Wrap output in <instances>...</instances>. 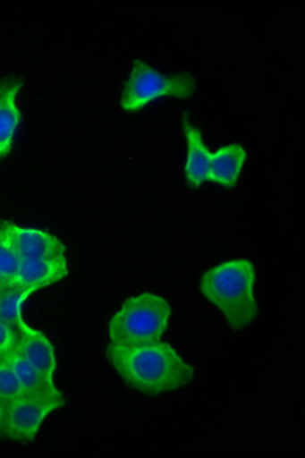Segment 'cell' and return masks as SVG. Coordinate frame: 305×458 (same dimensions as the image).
Instances as JSON below:
<instances>
[{
    "mask_svg": "<svg viewBox=\"0 0 305 458\" xmlns=\"http://www.w3.org/2000/svg\"><path fill=\"white\" fill-rule=\"evenodd\" d=\"M106 356L123 381L145 394L157 395L183 387L194 376L192 367L168 344L135 348L110 344Z\"/></svg>",
    "mask_w": 305,
    "mask_h": 458,
    "instance_id": "6da1fadb",
    "label": "cell"
},
{
    "mask_svg": "<svg viewBox=\"0 0 305 458\" xmlns=\"http://www.w3.org/2000/svg\"><path fill=\"white\" fill-rule=\"evenodd\" d=\"M247 157L239 144H231L210 154L208 162V180L225 187H234Z\"/></svg>",
    "mask_w": 305,
    "mask_h": 458,
    "instance_id": "30bf717a",
    "label": "cell"
},
{
    "mask_svg": "<svg viewBox=\"0 0 305 458\" xmlns=\"http://www.w3.org/2000/svg\"><path fill=\"white\" fill-rule=\"evenodd\" d=\"M194 90L195 80L188 72L165 78L150 65L135 61L132 74L123 90L121 106L125 111H137L161 97L189 98Z\"/></svg>",
    "mask_w": 305,
    "mask_h": 458,
    "instance_id": "277c9868",
    "label": "cell"
},
{
    "mask_svg": "<svg viewBox=\"0 0 305 458\" xmlns=\"http://www.w3.org/2000/svg\"><path fill=\"white\" fill-rule=\"evenodd\" d=\"M3 229L21 259L65 257L64 244L50 233L21 227L11 222H3Z\"/></svg>",
    "mask_w": 305,
    "mask_h": 458,
    "instance_id": "8992f818",
    "label": "cell"
},
{
    "mask_svg": "<svg viewBox=\"0 0 305 458\" xmlns=\"http://www.w3.org/2000/svg\"><path fill=\"white\" fill-rule=\"evenodd\" d=\"M31 294V290L14 282L7 283L0 289V321L9 326L17 337L27 325L23 318V307Z\"/></svg>",
    "mask_w": 305,
    "mask_h": 458,
    "instance_id": "7c38bea8",
    "label": "cell"
},
{
    "mask_svg": "<svg viewBox=\"0 0 305 458\" xmlns=\"http://www.w3.org/2000/svg\"><path fill=\"white\" fill-rule=\"evenodd\" d=\"M21 87V82L18 80L0 85V158L10 154L21 122V113L16 105Z\"/></svg>",
    "mask_w": 305,
    "mask_h": 458,
    "instance_id": "9c48e42d",
    "label": "cell"
},
{
    "mask_svg": "<svg viewBox=\"0 0 305 458\" xmlns=\"http://www.w3.org/2000/svg\"><path fill=\"white\" fill-rule=\"evenodd\" d=\"M183 129L188 147L186 178L188 183L199 187L208 180V161L210 152L203 143L200 130L192 125L186 114L183 116Z\"/></svg>",
    "mask_w": 305,
    "mask_h": 458,
    "instance_id": "8fae6325",
    "label": "cell"
},
{
    "mask_svg": "<svg viewBox=\"0 0 305 458\" xmlns=\"http://www.w3.org/2000/svg\"><path fill=\"white\" fill-rule=\"evenodd\" d=\"M4 360L13 369L24 394H60L61 391L56 388L54 380L48 379L18 353L12 352Z\"/></svg>",
    "mask_w": 305,
    "mask_h": 458,
    "instance_id": "4fadbf2b",
    "label": "cell"
},
{
    "mask_svg": "<svg viewBox=\"0 0 305 458\" xmlns=\"http://www.w3.org/2000/svg\"><path fill=\"white\" fill-rule=\"evenodd\" d=\"M7 283H10L9 281H7L2 273H0V289H2L4 286H5L7 284Z\"/></svg>",
    "mask_w": 305,
    "mask_h": 458,
    "instance_id": "ac0fdd59",
    "label": "cell"
},
{
    "mask_svg": "<svg viewBox=\"0 0 305 458\" xmlns=\"http://www.w3.org/2000/svg\"><path fill=\"white\" fill-rule=\"evenodd\" d=\"M69 274L67 258L21 259L12 282L32 293L55 284Z\"/></svg>",
    "mask_w": 305,
    "mask_h": 458,
    "instance_id": "52a82bcc",
    "label": "cell"
},
{
    "mask_svg": "<svg viewBox=\"0 0 305 458\" xmlns=\"http://www.w3.org/2000/svg\"><path fill=\"white\" fill-rule=\"evenodd\" d=\"M17 335L9 326L0 321V360H4L14 351Z\"/></svg>",
    "mask_w": 305,
    "mask_h": 458,
    "instance_id": "2e32d148",
    "label": "cell"
},
{
    "mask_svg": "<svg viewBox=\"0 0 305 458\" xmlns=\"http://www.w3.org/2000/svg\"><path fill=\"white\" fill-rule=\"evenodd\" d=\"M13 352L30 362L48 379L54 380L56 369L55 348L41 331L27 324L17 337Z\"/></svg>",
    "mask_w": 305,
    "mask_h": 458,
    "instance_id": "ba28073f",
    "label": "cell"
},
{
    "mask_svg": "<svg viewBox=\"0 0 305 458\" xmlns=\"http://www.w3.org/2000/svg\"><path fill=\"white\" fill-rule=\"evenodd\" d=\"M5 404L0 401V435L4 432V414H5Z\"/></svg>",
    "mask_w": 305,
    "mask_h": 458,
    "instance_id": "e0dca14e",
    "label": "cell"
},
{
    "mask_svg": "<svg viewBox=\"0 0 305 458\" xmlns=\"http://www.w3.org/2000/svg\"><path fill=\"white\" fill-rule=\"evenodd\" d=\"M20 261L21 259L18 253L13 250L9 238L5 235L2 222V227H0V273L7 281L12 282L13 280Z\"/></svg>",
    "mask_w": 305,
    "mask_h": 458,
    "instance_id": "9a60e30c",
    "label": "cell"
},
{
    "mask_svg": "<svg viewBox=\"0 0 305 458\" xmlns=\"http://www.w3.org/2000/svg\"><path fill=\"white\" fill-rule=\"evenodd\" d=\"M24 394L23 389L6 360H0V401L5 405Z\"/></svg>",
    "mask_w": 305,
    "mask_h": 458,
    "instance_id": "5bb4252c",
    "label": "cell"
},
{
    "mask_svg": "<svg viewBox=\"0 0 305 458\" xmlns=\"http://www.w3.org/2000/svg\"><path fill=\"white\" fill-rule=\"evenodd\" d=\"M170 316V304L161 296L131 297L111 319V344L128 348L157 344L168 328Z\"/></svg>",
    "mask_w": 305,
    "mask_h": 458,
    "instance_id": "3957f363",
    "label": "cell"
},
{
    "mask_svg": "<svg viewBox=\"0 0 305 458\" xmlns=\"http://www.w3.org/2000/svg\"><path fill=\"white\" fill-rule=\"evenodd\" d=\"M61 394H23L6 404L4 432L7 438L31 442L50 413L62 409Z\"/></svg>",
    "mask_w": 305,
    "mask_h": 458,
    "instance_id": "5b68a950",
    "label": "cell"
},
{
    "mask_svg": "<svg viewBox=\"0 0 305 458\" xmlns=\"http://www.w3.org/2000/svg\"><path fill=\"white\" fill-rule=\"evenodd\" d=\"M0 85H2V82H0Z\"/></svg>",
    "mask_w": 305,
    "mask_h": 458,
    "instance_id": "ffe728a7",
    "label": "cell"
},
{
    "mask_svg": "<svg viewBox=\"0 0 305 458\" xmlns=\"http://www.w3.org/2000/svg\"><path fill=\"white\" fill-rule=\"evenodd\" d=\"M0 227H2V222H0Z\"/></svg>",
    "mask_w": 305,
    "mask_h": 458,
    "instance_id": "d6986e66",
    "label": "cell"
},
{
    "mask_svg": "<svg viewBox=\"0 0 305 458\" xmlns=\"http://www.w3.org/2000/svg\"><path fill=\"white\" fill-rule=\"evenodd\" d=\"M256 271L251 261L234 259L210 268L201 278L202 293L219 308L234 329L249 326L258 315L253 294Z\"/></svg>",
    "mask_w": 305,
    "mask_h": 458,
    "instance_id": "7a4b0ae2",
    "label": "cell"
}]
</instances>
